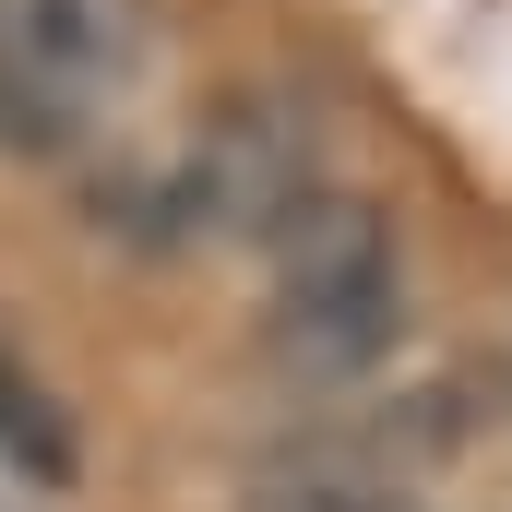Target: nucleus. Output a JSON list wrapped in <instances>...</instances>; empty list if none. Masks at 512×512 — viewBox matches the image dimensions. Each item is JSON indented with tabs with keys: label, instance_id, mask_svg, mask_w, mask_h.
I'll use <instances>...</instances> for the list:
<instances>
[{
	"label": "nucleus",
	"instance_id": "obj_4",
	"mask_svg": "<svg viewBox=\"0 0 512 512\" xmlns=\"http://www.w3.org/2000/svg\"><path fill=\"white\" fill-rule=\"evenodd\" d=\"M251 512H393L370 477H346V465H286V477H262Z\"/></svg>",
	"mask_w": 512,
	"mask_h": 512
},
{
	"label": "nucleus",
	"instance_id": "obj_1",
	"mask_svg": "<svg viewBox=\"0 0 512 512\" xmlns=\"http://www.w3.org/2000/svg\"><path fill=\"white\" fill-rule=\"evenodd\" d=\"M155 0H0V143L72 155L131 96Z\"/></svg>",
	"mask_w": 512,
	"mask_h": 512
},
{
	"label": "nucleus",
	"instance_id": "obj_2",
	"mask_svg": "<svg viewBox=\"0 0 512 512\" xmlns=\"http://www.w3.org/2000/svg\"><path fill=\"white\" fill-rule=\"evenodd\" d=\"M393 334V227L358 191H310L274 227V346L298 370H358Z\"/></svg>",
	"mask_w": 512,
	"mask_h": 512
},
{
	"label": "nucleus",
	"instance_id": "obj_3",
	"mask_svg": "<svg viewBox=\"0 0 512 512\" xmlns=\"http://www.w3.org/2000/svg\"><path fill=\"white\" fill-rule=\"evenodd\" d=\"M0 453L24 465V477H72V429L48 417V393L24 358H0Z\"/></svg>",
	"mask_w": 512,
	"mask_h": 512
}]
</instances>
